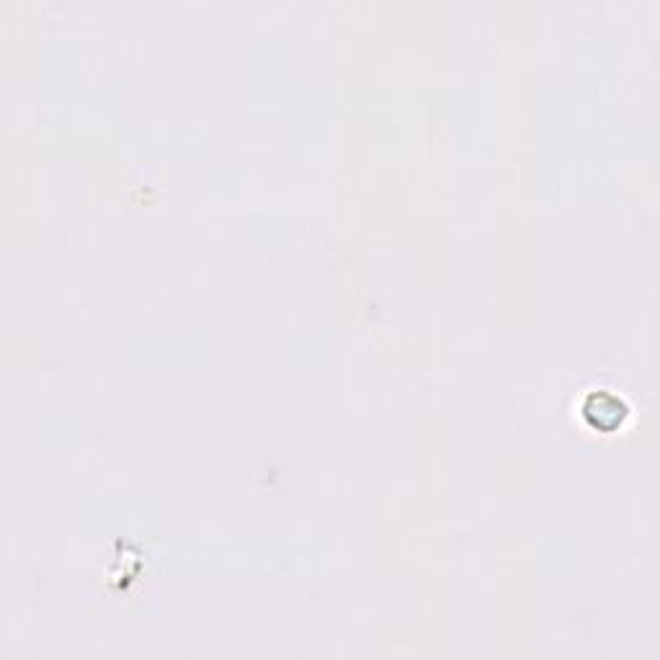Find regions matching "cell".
<instances>
[{"label": "cell", "instance_id": "cell-1", "mask_svg": "<svg viewBox=\"0 0 660 660\" xmlns=\"http://www.w3.org/2000/svg\"><path fill=\"white\" fill-rule=\"evenodd\" d=\"M583 413L591 416L596 428H601V431H617V428H622L624 418H627V405L619 398H614L612 392L599 390L588 398Z\"/></svg>", "mask_w": 660, "mask_h": 660}]
</instances>
